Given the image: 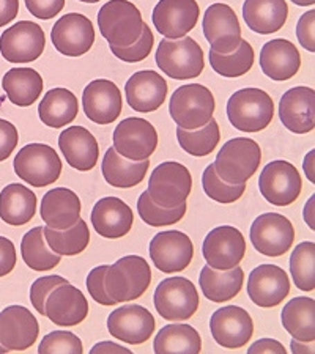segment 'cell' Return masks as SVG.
<instances>
[{
    "instance_id": "6da1fadb",
    "label": "cell",
    "mask_w": 315,
    "mask_h": 354,
    "mask_svg": "<svg viewBox=\"0 0 315 354\" xmlns=\"http://www.w3.org/2000/svg\"><path fill=\"white\" fill-rule=\"evenodd\" d=\"M152 283V270L141 255H126L107 266L105 288L116 302L139 299Z\"/></svg>"
},
{
    "instance_id": "7a4b0ae2",
    "label": "cell",
    "mask_w": 315,
    "mask_h": 354,
    "mask_svg": "<svg viewBox=\"0 0 315 354\" xmlns=\"http://www.w3.org/2000/svg\"><path fill=\"white\" fill-rule=\"evenodd\" d=\"M227 117L235 129L259 133L273 122L274 102L271 96L260 88L238 90L227 102Z\"/></svg>"
},
{
    "instance_id": "3957f363",
    "label": "cell",
    "mask_w": 315,
    "mask_h": 354,
    "mask_svg": "<svg viewBox=\"0 0 315 354\" xmlns=\"http://www.w3.org/2000/svg\"><path fill=\"white\" fill-rule=\"evenodd\" d=\"M262 161V150L255 140L235 137L226 142L217 153L215 172L228 185H246L254 176Z\"/></svg>"
},
{
    "instance_id": "277c9868",
    "label": "cell",
    "mask_w": 315,
    "mask_h": 354,
    "mask_svg": "<svg viewBox=\"0 0 315 354\" xmlns=\"http://www.w3.org/2000/svg\"><path fill=\"white\" fill-rule=\"evenodd\" d=\"M98 27L109 46L126 48L142 35L144 19L129 0H109L98 11Z\"/></svg>"
},
{
    "instance_id": "5b68a950",
    "label": "cell",
    "mask_w": 315,
    "mask_h": 354,
    "mask_svg": "<svg viewBox=\"0 0 315 354\" xmlns=\"http://www.w3.org/2000/svg\"><path fill=\"white\" fill-rule=\"evenodd\" d=\"M215 96L202 84L179 87L170 96L169 113L181 129H199L207 124L215 113Z\"/></svg>"
},
{
    "instance_id": "8992f818",
    "label": "cell",
    "mask_w": 315,
    "mask_h": 354,
    "mask_svg": "<svg viewBox=\"0 0 315 354\" xmlns=\"http://www.w3.org/2000/svg\"><path fill=\"white\" fill-rule=\"evenodd\" d=\"M154 59L159 70L177 81L199 77L205 68L202 48L196 39L189 37L179 39L163 38L158 44Z\"/></svg>"
},
{
    "instance_id": "52a82bcc",
    "label": "cell",
    "mask_w": 315,
    "mask_h": 354,
    "mask_svg": "<svg viewBox=\"0 0 315 354\" xmlns=\"http://www.w3.org/2000/svg\"><path fill=\"white\" fill-rule=\"evenodd\" d=\"M192 189V176L186 165L175 161L159 164L148 180V196L163 208H177L186 203Z\"/></svg>"
},
{
    "instance_id": "ba28073f",
    "label": "cell",
    "mask_w": 315,
    "mask_h": 354,
    "mask_svg": "<svg viewBox=\"0 0 315 354\" xmlns=\"http://www.w3.org/2000/svg\"><path fill=\"white\" fill-rule=\"evenodd\" d=\"M13 167L22 181L33 187H44L60 178L62 159L53 147L28 144L18 151Z\"/></svg>"
},
{
    "instance_id": "9c48e42d",
    "label": "cell",
    "mask_w": 315,
    "mask_h": 354,
    "mask_svg": "<svg viewBox=\"0 0 315 354\" xmlns=\"http://www.w3.org/2000/svg\"><path fill=\"white\" fill-rule=\"evenodd\" d=\"M158 315L169 322H185L199 309V293L189 279L168 277L154 290Z\"/></svg>"
},
{
    "instance_id": "30bf717a",
    "label": "cell",
    "mask_w": 315,
    "mask_h": 354,
    "mask_svg": "<svg viewBox=\"0 0 315 354\" xmlns=\"http://www.w3.org/2000/svg\"><path fill=\"white\" fill-rule=\"evenodd\" d=\"M46 48L42 26L32 21H19L0 37V54L8 64H30L39 59Z\"/></svg>"
},
{
    "instance_id": "8fae6325",
    "label": "cell",
    "mask_w": 315,
    "mask_h": 354,
    "mask_svg": "<svg viewBox=\"0 0 315 354\" xmlns=\"http://www.w3.org/2000/svg\"><path fill=\"white\" fill-rule=\"evenodd\" d=\"M249 238L257 252L280 257L289 252L294 244L295 228L284 214L265 213L252 222Z\"/></svg>"
},
{
    "instance_id": "7c38bea8",
    "label": "cell",
    "mask_w": 315,
    "mask_h": 354,
    "mask_svg": "<svg viewBox=\"0 0 315 354\" xmlns=\"http://www.w3.org/2000/svg\"><path fill=\"white\" fill-rule=\"evenodd\" d=\"M114 148L120 156L131 161H144L158 147V133L145 118L131 117L118 123L112 136Z\"/></svg>"
},
{
    "instance_id": "4fadbf2b",
    "label": "cell",
    "mask_w": 315,
    "mask_h": 354,
    "mask_svg": "<svg viewBox=\"0 0 315 354\" xmlns=\"http://www.w3.org/2000/svg\"><path fill=\"white\" fill-rule=\"evenodd\" d=\"M259 189L268 203L289 207L300 197L303 189L301 176L289 161H271L259 176Z\"/></svg>"
},
{
    "instance_id": "5bb4252c",
    "label": "cell",
    "mask_w": 315,
    "mask_h": 354,
    "mask_svg": "<svg viewBox=\"0 0 315 354\" xmlns=\"http://www.w3.org/2000/svg\"><path fill=\"white\" fill-rule=\"evenodd\" d=\"M204 35L210 50L216 54H231L242 43V27L233 8L227 3L210 5L204 15Z\"/></svg>"
},
{
    "instance_id": "9a60e30c",
    "label": "cell",
    "mask_w": 315,
    "mask_h": 354,
    "mask_svg": "<svg viewBox=\"0 0 315 354\" xmlns=\"http://www.w3.org/2000/svg\"><path fill=\"white\" fill-rule=\"evenodd\" d=\"M204 259L215 270H232L246 255V239L243 233L232 225H221L211 230L202 245Z\"/></svg>"
},
{
    "instance_id": "2e32d148",
    "label": "cell",
    "mask_w": 315,
    "mask_h": 354,
    "mask_svg": "<svg viewBox=\"0 0 315 354\" xmlns=\"http://www.w3.org/2000/svg\"><path fill=\"white\" fill-rule=\"evenodd\" d=\"M210 330L217 345L227 350H238L251 340L254 322L243 307L226 306L211 315Z\"/></svg>"
},
{
    "instance_id": "e0dca14e",
    "label": "cell",
    "mask_w": 315,
    "mask_h": 354,
    "mask_svg": "<svg viewBox=\"0 0 315 354\" xmlns=\"http://www.w3.org/2000/svg\"><path fill=\"white\" fill-rule=\"evenodd\" d=\"M194 245L180 230L161 232L150 241V259L161 272H180L191 265Z\"/></svg>"
},
{
    "instance_id": "ac0fdd59",
    "label": "cell",
    "mask_w": 315,
    "mask_h": 354,
    "mask_svg": "<svg viewBox=\"0 0 315 354\" xmlns=\"http://www.w3.org/2000/svg\"><path fill=\"white\" fill-rule=\"evenodd\" d=\"M200 15L196 0H159L153 10V26L164 38L186 37L197 26Z\"/></svg>"
},
{
    "instance_id": "d6986e66",
    "label": "cell",
    "mask_w": 315,
    "mask_h": 354,
    "mask_svg": "<svg viewBox=\"0 0 315 354\" xmlns=\"http://www.w3.org/2000/svg\"><path fill=\"white\" fill-rule=\"evenodd\" d=\"M51 39L62 55L81 57L87 54L95 43V27L87 16L70 13L55 22Z\"/></svg>"
},
{
    "instance_id": "ffe728a7",
    "label": "cell",
    "mask_w": 315,
    "mask_h": 354,
    "mask_svg": "<svg viewBox=\"0 0 315 354\" xmlns=\"http://www.w3.org/2000/svg\"><path fill=\"white\" fill-rule=\"evenodd\" d=\"M107 330L114 339L129 345H141L150 339L154 318L145 307L129 304L118 307L107 317Z\"/></svg>"
},
{
    "instance_id": "44dd1931",
    "label": "cell",
    "mask_w": 315,
    "mask_h": 354,
    "mask_svg": "<svg viewBox=\"0 0 315 354\" xmlns=\"http://www.w3.org/2000/svg\"><path fill=\"white\" fill-rule=\"evenodd\" d=\"M39 324L27 307L10 306L0 312V345L8 351H26L35 344Z\"/></svg>"
},
{
    "instance_id": "7402d4cb",
    "label": "cell",
    "mask_w": 315,
    "mask_h": 354,
    "mask_svg": "<svg viewBox=\"0 0 315 354\" xmlns=\"http://www.w3.org/2000/svg\"><path fill=\"white\" fill-rule=\"evenodd\" d=\"M82 107L85 115L93 123L101 124V127L111 124L122 113V93L112 81L96 79L84 88Z\"/></svg>"
},
{
    "instance_id": "603a6c76",
    "label": "cell",
    "mask_w": 315,
    "mask_h": 354,
    "mask_svg": "<svg viewBox=\"0 0 315 354\" xmlns=\"http://www.w3.org/2000/svg\"><path fill=\"white\" fill-rule=\"evenodd\" d=\"M44 317L60 328L81 324L89 315V302L79 288L62 283L51 291L44 306Z\"/></svg>"
},
{
    "instance_id": "cb8c5ba5",
    "label": "cell",
    "mask_w": 315,
    "mask_h": 354,
    "mask_svg": "<svg viewBox=\"0 0 315 354\" xmlns=\"http://www.w3.org/2000/svg\"><path fill=\"white\" fill-rule=\"evenodd\" d=\"M290 293V281L282 268L259 265L248 277V295L259 307H276Z\"/></svg>"
},
{
    "instance_id": "d4e9b609",
    "label": "cell",
    "mask_w": 315,
    "mask_h": 354,
    "mask_svg": "<svg viewBox=\"0 0 315 354\" xmlns=\"http://www.w3.org/2000/svg\"><path fill=\"white\" fill-rule=\"evenodd\" d=\"M279 117L295 134H307L315 128V91L311 87H294L279 101Z\"/></svg>"
},
{
    "instance_id": "484cf974",
    "label": "cell",
    "mask_w": 315,
    "mask_h": 354,
    "mask_svg": "<svg viewBox=\"0 0 315 354\" xmlns=\"http://www.w3.org/2000/svg\"><path fill=\"white\" fill-rule=\"evenodd\" d=\"M128 104L136 112L150 113L158 111L168 96V82L156 71H137L125 85Z\"/></svg>"
},
{
    "instance_id": "4316f807",
    "label": "cell",
    "mask_w": 315,
    "mask_h": 354,
    "mask_svg": "<svg viewBox=\"0 0 315 354\" xmlns=\"http://www.w3.org/2000/svg\"><path fill=\"white\" fill-rule=\"evenodd\" d=\"M91 224L102 238H123L134 224L133 209L118 197H105L98 200L91 209Z\"/></svg>"
},
{
    "instance_id": "83f0119b",
    "label": "cell",
    "mask_w": 315,
    "mask_h": 354,
    "mask_svg": "<svg viewBox=\"0 0 315 354\" xmlns=\"http://www.w3.org/2000/svg\"><path fill=\"white\" fill-rule=\"evenodd\" d=\"M260 68L273 81H289L301 68L300 50L289 39H271L260 50Z\"/></svg>"
},
{
    "instance_id": "f1b7e54d",
    "label": "cell",
    "mask_w": 315,
    "mask_h": 354,
    "mask_svg": "<svg viewBox=\"0 0 315 354\" xmlns=\"http://www.w3.org/2000/svg\"><path fill=\"white\" fill-rule=\"evenodd\" d=\"M60 151L73 169L89 172L98 162L100 148L95 136L84 127L66 128L59 137Z\"/></svg>"
},
{
    "instance_id": "f546056e",
    "label": "cell",
    "mask_w": 315,
    "mask_h": 354,
    "mask_svg": "<svg viewBox=\"0 0 315 354\" xmlns=\"http://www.w3.org/2000/svg\"><path fill=\"white\" fill-rule=\"evenodd\" d=\"M81 200L66 187H57L44 194L42 202V219L55 230H66L81 219Z\"/></svg>"
},
{
    "instance_id": "4dcf8cb0",
    "label": "cell",
    "mask_w": 315,
    "mask_h": 354,
    "mask_svg": "<svg viewBox=\"0 0 315 354\" xmlns=\"http://www.w3.org/2000/svg\"><path fill=\"white\" fill-rule=\"evenodd\" d=\"M243 18L252 32L271 35L284 27L289 18L285 0H244Z\"/></svg>"
},
{
    "instance_id": "1f68e13d",
    "label": "cell",
    "mask_w": 315,
    "mask_h": 354,
    "mask_svg": "<svg viewBox=\"0 0 315 354\" xmlns=\"http://www.w3.org/2000/svg\"><path fill=\"white\" fill-rule=\"evenodd\" d=\"M244 271L240 266L232 270H215L204 266L199 276V287L205 298L211 302H227L233 299L243 288Z\"/></svg>"
},
{
    "instance_id": "d6a6232c",
    "label": "cell",
    "mask_w": 315,
    "mask_h": 354,
    "mask_svg": "<svg viewBox=\"0 0 315 354\" xmlns=\"http://www.w3.org/2000/svg\"><path fill=\"white\" fill-rule=\"evenodd\" d=\"M150 161H131L120 156L116 148H107L105 159H102V176L107 185L117 189H129L144 181Z\"/></svg>"
},
{
    "instance_id": "836d02e7",
    "label": "cell",
    "mask_w": 315,
    "mask_h": 354,
    "mask_svg": "<svg viewBox=\"0 0 315 354\" xmlns=\"http://www.w3.org/2000/svg\"><path fill=\"white\" fill-rule=\"evenodd\" d=\"M37 213V196L28 187L13 183L0 192V219L8 225L28 224Z\"/></svg>"
},
{
    "instance_id": "e575fe53",
    "label": "cell",
    "mask_w": 315,
    "mask_h": 354,
    "mask_svg": "<svg viewBox=\"0 0 315 354\" xmlns=\"http://www.w3.org/2000/svg\"><path fill=\"white\" fill-rule=\"evenodd\" d=\"M2 88L15 106L28 107L42 96L44 82L33 68H13L3 76Z\"/></svg>"
},
{
    "instance_id": "d590c367",
    "label": "cell",
    "mask_w": 315,
    "mask_h": 354,
    "mask_svg": "<svg viewBox=\"0 0 315 354\" xmlns=\"http://www.w3.org/2000/svg\"><path fill=\"white\" fill-rule=\"evenodd\" d=\"M79 112V102L73 91L57 87L44 95L38 106L39 120L49 128H63L74 122Z\"/></svg>"
},
{
    "instance_id": "8d00e7d4",
    "label": "cell",
    "mask_w": 315,
    "mask_h": 354,
    "mask_svg": "<svg viewBox=\"0 0 315 354\" xmlns=\"http://www.w3.org/2000/svg\"><path fill=\"white\" fill-rule=\"evenodd\" d=\"M282 326L296 340H315V301L306 296H298L284 306L280 313Z\"/></svg>"
},
{
    "instance_id": "74e56055",
    "label": "cell",
    "mask_w": 315,
    "mask_h": 354,
    "mask_svg": "<svg viewBox=\"0 0 315 354\" xmlns=\"http://www.w3.org/2000/svg\"><path fill=\"white\" fill-rule=\"evenodd\" d=\"M153 350L158 354H197L202 350V339L189 324H168L154 337Z\"/></svg>"
},
{
    "instance_id": "f35d334b",
    "label": "cell",
    "mask_w": 315,
    "mask_h": 354,
    "mask_svg": "<svg viewBox=\"0 0 315 354\" xmlns=\"http://www.w3.org/2000/svg\"><path fill=\"white\" fill-rule=\"evenodd\" d=\"M21 255L33 271H49L60 265L62 260V255L55 254L44 241L43 227H35L26 233L21 241Z\"/></svg>"
},
{
    "instance_id": "ab89813d",
    "label": "cell",
    "mask_w": 315,
    "mask_h": 354,
    "mask_svg": "<svg viewBox=\"0 0 315 354\" xmlns=\"http://www.w3.org/2000/svg\"><path fill=\"white\" fill-rule=\"evenodd\" d=\"M43 235L49 248L59 255H79L87 249L90 243V230L82 219H79L66 230H55V228L46 225L43 228Z\"/></svg>"
},
{
    "instance_id": "60d3db41",
    "label": "cell",
    "mask_w": 315,
    "mask_h": 354,
    "mask_svg": "<svg viewBox=\"0 0 315 354\" xmlns=\"http://www.w3.org/2000/svg\"><path fill=\"white\" fill-rule=\"evenodd\" d=\"M177 139L183 151H186L188 155L197 158L208 156L211 151H215L221 140L219 124L215 118H211L205 127L199 129L188 131L177 128Z\"/></svg>"
},
{
    "instance_id": "b9f144b4",
    "label": "cell",
    "mask_w": 315,
    "mask_h": 354,
    "mask_svg": "<svg viewBox=\"0 0 315 354\" xmlns=\"http://www.w3.org/2000/svg\"><path fill=\"white\" fill-rule=\"evenodd\" d=\"M210 66L224 77H240L251 71L254 65V49L252 46L242 39V43L231 54H216L210 50Z\"/></svg>"
},
{
    "instance_id": "7bdbcfd3",
    "label": "cell",
    "mask_w": 315,
    "mask_h": 354,
    "mask_svg": "<svg viewBox=\"0 0 315 354\" xmlns=\"http://www.w3.org/2000/svg\"><path fill=\"white\" fill-rule=\"evenodd\" d=\"M290 274L298 290L314 291L315 288V243L298 244L290 257Z\"/></svg>"
},
{
    "instance_id": "ee69618b",
    "label": "cell",
    "mask_w": 315,
    "mask_h": 354,
    "mask_svg": "<svg viewBox=\"0 0 315 354\" xmlns=\"http://www.w3.org/2000/svg\"><path fill=\"white\" fill-rule=\"evenodd\" d=\"M137 213L141 219L150 227H169L175 225L185 218L186 203L180 205L177 208H163L153 202L148 196V192H142L137 200Z\"/></svg>"
},
{
    "instance_id": "f6af8a7d",
    "label": "cell",
    "mask_w": 315,
    "mask_h": 354,
    "mask_svg": "<svg viewBox=\"0 0 315 354\" xmlns=\"http://www.w3.org/2000/svg\"><path fill=\"white\" fill-rule=\"evenodd\" d=\"M202 186L207 196L217 203H233L243 197L246 191V185H228L222 181L215 172V165L208 164L204 170Z\"/></svg>"
},
{
    "instance_id": "bcb514c9",
    "label": "cell",
    "mask_w": 315,
    "mask_h": 354,
    "mask_svg": "<svg viewBox=\"0 0 315 354\" xmlns=\"http://www.w3.org/2000/svg\"><path fill=\"white\" fill-rule=\"evenodd\" d=\"M154 37L152 28L144 22V28H142V35L137 38V41L126 48H117V46H109L111 53L120 59L125 64H139V62L145 60L150 55L153 49Z\"/></svg>"
},
{
    "instance_id": "7dc6e473",
    "label": "cell",
    "mask_w": 315,
    "mask_h": 354,
    "mask_svg": "<svg viewBox=\"0 0 315 354\" xmlns=\"http://www.w3.org/2000/svg\"><path fill=\"white\" fill-rule=\"evenodd\" d=\"M39 354H55V353H70L81 354L84 353V345L78 335L70 330H54L44 335L42 344L38 346Z\"/></svg>"
},
{
    "instance_id": "c3c4849f",
    "label": "cell",
    "mask_w": 315,
    "mask_h": 354,
    "mask_svg": "<svg viewBox=\"0 0 315 354\" xmlns=\"http://www.w3.org/2000/svg\"><path fill=\"white\" fill-rule=\"evenodd\" d=\"M68 281L62 276H46V277H39L35 282L32 283L30 287V301L32 306L35 307V310L39 313V315L44 317V306H46V299L51 291H53L55 287H59L62 283H66Z\"/></svg>"
},
{
    "instance_id": "681fc988",
    "label": "cell",
    "mask_w": 315,
    "mask_h": 354,
    "mask_svg": "<svg viewBox=\"0 0 315 354\" xmlns=\"http://www.w3.org/2000/svg\"><path fill=\"white\" fill-rule=\"evenodd\" d=\"M106 271H107V265H101V266L93 268V270H91L87 276V290H89L91 298L95 299V302H98V304L116 306L117 302L107 295V291L105 288Z\"/></svg>"
},
{
    "instance_id": "f907efd6",
    "label": "cell",
    "mask_w": 315,
    "mask_h": 354,
    "mask_svg": "<svg viewBox=\"0 0 315 354\" xmlns=\"http://www.w3.org/2000/svg\"><path fill=\"white\" fill-rule=\"evenodd\" d=\"M296 38L309 53H315V10H309L298 19Z\"/></svg>"
},
{
    "instance_id": "816d5d0a",
    "label": "cell",
    "mask_w": 315,
    "mask_h": 354,
    "mask_svg": "<svg viewBox=\"0 0 315 354\" xmlns=\"http://www.w3.org/2000/svg\"><path fill=\"white\" fill-rule=\"evenodd\" d=\"M26 7L38 19H53L65 7V0H26Z\"/></svg>"
},
{
    "instance_id": "f5cc1de1",
    "label": "cell",
    "mask_w": 315,
    "mask_h": 354,
    "mask_svg": "<svg viewBox=\"0 0 315 354\" xmlns=\"http://www.w3.org/2000/svg\"><path fill=\"white\" fill-rule=\"evenodd\" d=\"M19 134L13 123L0 118V162L8 159L15 148L18 147Z\"/></svg>"
},
{
    "instance_id": "db71d44e",
    "label": "cell",
    "mask_w": 315,
    "mask_h": 354,
    "mask_svg": "<svg viewBox=\"0 0 315 354\" xmlns=\"http://www.w3.org/2000/svg\"><path fill=\"white\" fill-rule=\"evenodd\" d=\"M16 260H18V255H16L15 244L5 236H0V277H5L15 270Z\"/></svg>"
},
{
    "instance_id": "11a10c76",
    "label": "cell",
    "mask_w": 315,
    "mask_h": 354,
    "mask_svg": "<svg viewBox=\"0 0 315 354\" xmlns=\"http://www.w3.org/2000/svg\"><path fill=\"white\" fill-rule=\"evenodd\" d=\"M248 353L249 354H257V353L285 354V346L274 339H262L259 342H255L254 345H251L248 348Z\"/></svg>"
},
{
    "instance_id": "9f6ffc18",
    "label": "cell",
    "mask_w": 315,
    "mask_h": 354,
    "mask_svg": "<svg viewBox=\"0 0 315 354\" xmlns=\"http://www.w3.org/2000/svg\"><path fill=\"white\" fill-rule=\"evenodd\" d=\"M19 13V0H0V27L10 24Z\"/></svg>"
},
{
    "instance_id": "6f0895ef",
    "label": "cell",
    "mask_w": 315,
    "mask_h": 354,
    "mask_svg": "<svg viewBox=\"0 0 315 354\" xmlns=\"http://www.w3.org/2000/svg\"><path fill=\"white\" fill-rule=\"evenodd\" d=\"M91 354H100V353H123V354H128L131 353L128 348H125L122 345H117L114 344V342H101V344L95 345L93 348L90 350Z\"/></svg>"
},
{
    "instance_id": "680465c9",
    "label": "cell",
    "mask_w": 315,
    "mask_h": 354,
    "mask_svg": "<svg viewBox=\"0 0 315 354\" xmlns=\"http://www.w3.org/2000/svg\"><path fill=\"white\" fill-rule=\"evenodd\" d=\"M290 348H291V353H295V354H303V353L314 354L315 353L314 342H301V340L294 339L290 344Z\"/></svg>"
},
{
    "instance_id": "91938a15",
    "label": "cell",
    "mask_w": 315,
    "mask_h": 354,
    "mask_svg": "<svg viewBox=\"0 0 315 354\" xmlns=\"http://www.w3.org/2000/svg\"><path fill=\"white\" fill-rule=\"evenodd\" d=\"M314 158H315V151L311 150L305 158V164H303V169H305V174L307 176V180L311 183H315V174H314Z\"/></svg>"
},
{
    "instance_id": "94428289",
    "label": "cell",
    "mask_w": 315,
    "mask_h": 354,
    "mask_svg": "<svg viewBox=\"0 0 315 354\" xmlns=\"http://www.w3.org/2000/svg\"><path fill=\"white\" fill-rule=\"evenodd\" d=\"M314 205H315V196H311V198L307 200L306 207H305V221L309 225L311 230H315V222H314Z\"/></svg>"
},
{
    "instance_id": "6125c7cd",
    "label": "cell",
    "mask_w": 315,
    "mask_h": 354,
    "mask_svg": "<svg viewBox=\"0 0 315 354\" xmlns=\"http://www.w3.org/2000/svg\"><path fill=\"white\" fill-rule=\"evenodd\" d=\"M298 7H312L315 3V0H291Z\"/></svg>"
},
{
    "instance_id": "be15d7a7",
    "label": "cell",
    "mask_w": 315,
    "mask_h": 354,
    "mask_svg": "<svg viewBox=\"0 0 315 354\" xmlns=\"http://www.w3.org/2000/svg\"><path fill=\"white\" fill-rule=\"evenodd\" d=\"M79 2H84V3H96V2H100V0H79Z\"/></svg>"
},
{
    "instance_id": "e7e4bbea",
    "label": "cell",
    "mask_w": 315,
    "mask_h": 354,
    "mask_svg": "<svg viewBox=\"0 0 315 354\" xmlns=\"http://www.w3.org/2000/svg\"><path fill=\"white\" fill-rule=\"evenodd\" d=\"M5 353H8V350H7V348H5V346L0 345V354H5Z\"/></svg>"
}]
</instances>
